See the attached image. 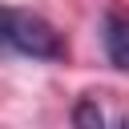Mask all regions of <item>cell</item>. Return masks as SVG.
<instances>
[{
    "label": "cell",
    "instance_id": "cell-1",
    "mask_svg": "<svg viewBox=\"0 0 129 129\" xmlns=\"http://www.w3.org/2000/svg\"><path fill=\"white\" fill-rule=\"evenodd\" d=\"M0 48L28 56V60H64L69 52L56 24H48L40 12L8 8V4H0Z\"/></svg>",
    "mask_w": 129,
    "mask_h": 129
},
{
    "label": "cell",
    "instance_id": "cell-2",
    "mask_svg": "<svg viewBox=\"0 0 129 129\" xmlns=\"http://www.w3.org/2000/svg\"><path fill=\"white\" fill-rule=\"evenodd\" d=\"M101 40H105V56H109V64L121 69V73H129V16H121V12H105Z\"/></svg>",
    "mask_w": 129,
    "mask_h": 129
},
{
    "label": "cell",
    "instance_id": "cell-3",
    "mask_svg": "<svg viewBox=\"0 0 129 129\" xmlns=\"http://www.w3.org/2000/svg\"><path fill=\"white\" fill-rule=\"evenodd\" d=\"M109 117H105V109L97 105V97H81L77 101V109H73V125H81V129H89V125H105Z\"/></svg>",
    "mask_w": 129,
    "mask_h": 129
}]
</instances>
